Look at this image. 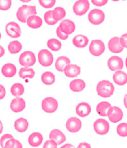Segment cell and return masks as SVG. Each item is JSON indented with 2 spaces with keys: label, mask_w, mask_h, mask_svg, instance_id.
I'll return each mask as SVG.
<instances>
[{
  "label": "cell",
  "mask_w": 127,
  "mask_h": 148,
  "mask_svg": "<svg viewBox=\"0 0 127 148\" xmlns=\"http://www.w3.org/2000/svg\"><path fill=\"white\" fill-rule=\"evenodd\" d=\"M97 93L102 98L111 97L115 92V86L109 80H101L97 85Z\"/></svg>",
  "instance_id": "obj_1"
},
{
  "label": "cell",
  "mask_w": 127,
  "mask_h": 148,
  "mask_svg": "<svg viewBox=\"0 0 127 148\" xmlns=\"http://www.w3.org/2000/svg\"><path fill=\"white\" fill-rule=\"evenodd\" d=\"M37 14V9L35 6L31 5H23L18 9L16 12V17L18 20L21 23H26L27 19L30 16Z\"/></svg>",
  "instance_id": "obj_2"
},
{
  "label": "cell",
  "mask_w": 127,
  "mask_h": 148,
  "mask_svg": "<svg viewBox=\"0 0 127 148\" xmlns=\"http://www.w3.org/2000/svg\"><path fill=\"white\" fill-rule=\"evenodd\" d=\"M41 106L46 113H54L58 109V101L53 97H47L42 100Z\"/></svg>",
  "instance_id": "obj_3"
},
{
  "label": "cell",
  "mask_w": 127,
  "mask_h": 148,
  "mask_svg": "<svg viewBox=\"0 0 127 148\" xmlns=\"http://www.w3.org/2000/svg\"><path fill=\"white\" fill-rule=\"evenodd\" d=\"M94 132L100 136H104L109 131V123L103 119H98L94 122L93 124Z\"/></svg>",
  "instance_id": "obj_4"
},
{
  "label": "cell",
  "mask_w": 127,
  "mask_h": 148,
  "mask_svg": "<svg viewBox=\"0 0 127 148\" xmlns=\"http://www.w3.org/2000/svg\"><path fill=\"white\" fill-rule=\"evenodd\" d=\"M106 46L102 40H94L89 45V52L94 57H99L105 52Z\"/></svg>",
  "instance_id": "obj_5"
},
{
  "label": "cell",
  "mask_w": 127,
  "mask_h": 148,
  "mask_svg": "<svg viewBox=\"0 0 127 148\" xmlns=\"http://www.w3.org/2000/svg\"><path fill=\"white\" fill-rule=\"evenodd\" d=\"M105 18H106V16H105L104 12L100 9H92L88 15L89 21L91 24L95 25L103 23L105 20Z\"/></svg>",
  "instance_id": "obj_6"
},
{
  "label": "cell",
  "mask_w": 127,
  "mask_h": 148,
  "mask_svg": "<svg viewBox=\"0 0 127 148\" xmlns=\"http://www.w3.org/2000/svg\"><path fill=\"white\" fill-rule=\"evenodd\" d=\"M38 60L40 65L44 67L51 66L54 61V57L51 52L47 49H42L38 53Z\"/></svg>",
  "instance_id": "obj_7"
},
{
  "label": "cell",
  "mask_w": 127,
  "mask_h": 148,
  "mask_svg": "<svg viewBox=\"0 0 127 148\" xmlns=\"http://www.w3.org/2000/svg\"><path fill=\"white\" fill-rule=\"evenodd\" d=\"M106 116H108L109 119L111 123H117L120 122L123 119L124 117V112L118 106H110L109 110H107Z\"/></svg>",
  "instance_id": "obj_8"
},
{
  "label": "cell",
  "mask_w": 127,
  "mask_h": 148,
  "mask_svg": "<svg viewBox=\"0 0 127 148\" xmlns=\"http://www.w3.org/2000/svg\"><path fill=\"white\" fill-rule=\"evenodd\" d=\"M19 63L24 67H31L36 63V57L32 51H24L19 57Z\"/></svg>",
  "instance_id": "obj_9"
},
{
  "label": "cell",
  "mask_w": 127,
  "mask_h": 148,
  "mask_svg": "<svg viewBox=\"0 0 127 148\" xmlns=\"http://www.w3.org/2000/svg\"><path fill=\"white\" fill-rule=\"evenodd\" d=\"M90 8L89 0H77L74 4L73 11L77 16H81L86 14Z\"/></svg>",
  "instance_id": "obj_10"
},
{
  "label": "cell",
  "mask_w": 127,
  "mask_h": 148,
  "mask_svg": "<svg viewBox=\"0 0 127 148\" xmlns=\"http://www.w3.org/2000/svg\"><path fill=\"white\" fill-rule=\"evenodd\" d=\"M66 127L68 132L75 133L79 132L82 128V121L78 118L71 117L67 120L66 123Z\"/></svg>",
  "instance_id": "obj_11"
},
{
  "label": "cell",
  "mask_w": 127,
  "mask_h": 148,
  "mask_svg": "<svg viewBox=\"0 0 127 148\" xmlns=\"http://www.w3.org/2000/svg\"><path fill=\"white\" fill-rule=\"evenodd\" d=\"M6 34L11 38H19L22 34L20 26L15 22H10L6 25Z\"/></svg>",
  "instance_id": "obj_12"
},
{
  "label": "cell",
  "mask_w": 127,
  "mask_h": 148,
  "mask_svg": "<svg viewBox=\"0 0 127 148\" xmlns=\"http://www.w3.org/2000/svg\"><path fill=\"white\" fill-rule=\"evenodd\" d=\"M11 111L15 112V113H19L21 112L25 108V101L23 98L16 97L11 101V104H10Z\"/></svg>",
  "instance_id": "obj_13"
},
{
  "label": "cell",
  "mask_w": 127,
  "mask_h": 148,
  "mask_svg": "<svg viewBox=\"0 0 127 148\" xmlns=\"http://www.w3.org/2000/svg\"><path fill=\"white\" fill-rule=\"evenodd\" d=\"M108 67L111 71H117L124 68V61L118 56H112L108 60Z\"/></svg>",
  "instance_id": "obj_14"
},
{
  "label": "cell",
  "mask_w": 127,
  "mask_h": 148,
  "mask_svg": "<svg viewBox=\"0 0 127 148\" xmlns=\"http://www.w3.org/2000/svg\"><path fill=\"white\" fill-rule=\"evenodd\" d=\"M59 29L65 33L66 34H71L75 32V24L73 21L70 20V19H64L61 22L59 25Z\"/></svg>",
  "instance_id": "obj_15"
},
{
  "label": "cell",
  "mask_w": 127,
  "mask_h": 148,
  "mask_svg": "<svg viewBox=\"0 0 127 148\" xmlns=\"http://www.w3.org/2000/svg\"><path fill=\"white\" fill-rule=\"evenodd\" d=\"M91 112V107L90 104L86 102H81L76 106V113L81 118L89 116Z\"/></svg>",
  "instance_id": "obj_16"
},
{
  "label": "cell",
  "mask_w": 127,
  "mask_h": 148,
  "mask_svg": "<svg viewBox=\"0 0 127 148\" xmlns=\"http://www.w3.org/2000/svg\"><path fill=\"white\" fill-rule=\"evenodd\" d=\"M65 75L66 77H70V78H73V77H77L81 72L80 67L77 65L74 64H68L63 69Z\"/></svg>",
  "instance_id": "obj_17"
},
{
  "label": "cell",
  "mask_w": 127,
  "mask_h": 148,
  "mask_svg": "<svg viewBox=\"0 0 127 148\" xmlns=\"http://www.w3.org/2000/svg\"><path fill=\"white\" fill-rule=\"evenodd\" d=\"M49 138L55 141L57 145H62L66 140V138L64 133L58 129H54L51 131L49 133Z\"/></svg>",
  "instance_id": "obj_18"
},
{
  "label": "cell",
  "mask_w": 127,
  "mask_h": 148,
  "mask_svg": "<svg viewBox=\"0 0 127 148\" xmlns=\"http://www.w3.org/2000/svg\"><path fill=\"white\" fill-rule=\"evenodd\" d=\"M108 47L109 51L111 53H115V54H118L123 51V46L120 45V40L119 37H112L111 40H109L108 44Z\"/></svg>",
  "instance_id": "obj_19"
},
{
  "label": "cell",
  "mask_w": 127,
  "mask_h": 148,
  "mask_svg": "<svg viewBox=\"0 0 127 148\" xmlns=\"http://www.w3.org/2000/svg\"><path fill=\"white\" fill-rule=\"evenodd\" d=\"M16 67L13 63H5L2 68V74L5 77H13L16 75Z\"/></svg>",
  "instance_id": "obj_20"
},
{
  "label": "cell",
  "mask_w": 127,
  "mask_h": 148,
  "mask_svg": "<svg viewBox=\"0 0 127 148\" xmlns=\"http://www.w3.org/2000/svg\"><path fill=\"white\" fill-rule=\"evenodd\" d=\"M43 141V136L38 132H35L31 133L28 137V143L29 145L33 147H37L40 146Z\"/></svg>",
  "instance_id": "obj_21"
},
{
  "label": "cell",
  "mask_w": 127,
  "mask_h": 148,
  "mask_svg": "<svg viewBox=\"0 0 127 148\" xmlns=\"http://www.w3.org/2000/svg\"><path fill=\"white\" fill-rule=\"evenodd\" d=\"M85 83L81 79H75L70 82L69 87L71 90L74 92H80L85 89Z\"/></svg>",
  "instance_id": "obj_22"
},
{
  "label": "cell",
  "mask_w": 127,
  "mask_h": 148,
  "mask_svg": "<svg viewBox=\"0 0 127 148\" xmlns=\"http://www.w3.org/2000/svg\"><path fill=\"white\" fill-rule=\"evenodd\" d=\"M72 42L75 47L82 49L85 48L89 44V38L85 35L79 34L74 37Z\"/></svg>",
  "instance_id": "obj_23"
},
{
  "label": "cell",
  "mask_w": 127,
  "mask_h": 148,
  "mask_svg": "<svg viewBox=\"0 0 127 148\" xmlns=\"http://www.w3.org/2000/svg\"><path fill=\"white\" fill-rule=\"evenodd\" d=\"M28 121L25 118H19L14 122V129L19 132H24L28 128Z\"/></svg>",
  "instance_id": "obj_24"
},
{
  "label": "cell",
  "mask_w": 127,
  "mask_h": 148,
  "mask_svg": "<svg viewBox=\"0 0 127 148\" xmlns=\"http://www.w3.org/2000/svg\"><path fill=\"white\" fill-rule=\"evenodd\" d=\"M114 82L119 86H124L127 82V75L126 72L118 70L113 75Z\"/></svg>",
  "instance_id": "obj_25"
},
{
  "label": "cell",
  "mask_w": 127,
  "mask_h": 148,
  "mask_svg": "<svg viewBox=\"0 0 127 148\" xmlns=\"http://www.w3.org/2000/svg\"><path fill=\"white\" fill-rule=\"evenodd\" d=\"M26 23L29 28L36 29V28H39L42 26V19H41L40 16H37V15H33L27 19Z\"/></svg>",
  "instance_id": "obj_26"
},
{
  "label": "cell",
  "mask_w": 127,
  "mask_h": 148,
  "mask_svg": "<svg viewBox=\"0 0 127 148\" xmlns=\"http://www.w3.org/2000/svg\"><path fill=\"white\" fill-rule=\"evenodd\" d=\"M70 63H71V60H70L69 58L66 57V56H60L56 60L55 68L58 71L62 72V71H63L65 67Z\"/></svg>",
  "instance_id": "obj_27"
},
{
  "label": "cell",
  "mask_w": 127,
  "mask_h": 148,
  "mask_svg": "<svg viewBox=\"0 0 127 148\" xmlns=\"http://www.w3.org/2000/svg\"><path fill=\"white\" fill-rule=\"evenodd\" d=\"M41 80L45 85H52L55 82L56 78L54 74L51 71H45L41 75Z\"/></svg>",
  "instance_id": "obj_28"
},
{
  "label": "cell",
  "mask_w": 127,
  "mask_h": 148,
  "mask_svg": "<svg viewBox=\"0 0 127 148\" xmlns=\"http://www.w3.org/2000/svg\"><path fill=\"white\" fill-rule=\"evenodd\" d=\"M110 106H111V103L109 102L102 101V102H100V103L98 104L97 108H96V111L100 116L106 117V114H107V110H109Z\"/></svg>",
  "instance_id": "obj_29"
},
{
  "label": "cell",
  "mask_w": 127,
  "mask_h": 148,
  "mask_svg": "<svg viewBox=\"0 0 127 148\" xmlns=\"http://www.w3.org/2000/svg\"><path fill=\"white\" fill-rule=\"evenodd\" d=\"M19 77L23 79L26 78H33L35 75L34 70L32 69L31 68L29 67H24L21 68L19 71Z\"/></svg>",
  "instance_id": "obj_30"
},
{
  "label": "cell",
  "mask_w": 127,
  "mask_h": 148,
  "mask_svg": "<svg viewBox=\"0 0 127 148\" xmlns=\"http://www.w3.org/2000/svg\"><path fill=\"white\" fill-rule=\"evenodd\" d=\"M23 49V45L20 43V42L17 40H14L11 41L8 45V49L9 52L11 54H18Z\"/></svg>",
  "instance_id": "obj_31"
},
{
  "label": "cell",
  "mask_w": 127,
  "mask_h": 148,
  "mask_svg": "<svg viewBox=\"0 0 127 148\" xmlns=\"http://www.w3.org/2000/svg\"><path fill=\"white\" fill-rule=\"evenodd\" d=\"M53 17L57 21H61L63 19L66 15V12L63 8L62 7H56L52 11Z\"/></svg>",
  "instance_id": "obj_32"
},
{
  "label": "cell",
  "mask_w": 127,
  "mask_h": 148,
  "mask_svg": "<svg viewBox=\"0 0 127 148\" xmlns=\"http://www.w3.org/2000/svg\"><path fill=\"white\" fill-rule=\"evenodd\" d=\"M24 86L20 83H16L11 86V92L12 95L15 96V97H19V96L23 95L24 93Z\"/></svg>",
  "instance_id": "obj_33"
},
{
  "label": "cell",
  "mask_w": 127,
  "mask_h": 148,
  "mask_svg": "<svg viewBox=\"0 0 127 148\" xmlns=\"http://www.w3.org/2000/svg\"><path fill=\"white\" fill-rule=\"evenodd\" d=\"M47 45L51 50L55 51V52L59 51L62 48V43L60 42V41L55 38H51L48 40Z\"/></svg>",
  "instance_id": "obj_34"
},
{
  "label": "cell",
  "mask_w": 127,
  "mask_h": 148,
  "mask_svg": "<svg viewBox=\"0 0 127 148\" xmlns=\"http://www.w3.org/2000/svg\"><path fill=\"white\" fill-rule=\"evenodd\" d=\"M44 19H45V22L47 23L49 25H54L57 24V21L55 20L53 17L52 14V11L50 10V11H48L45 13L44 14Z\"/></svg>",
  "instance_id": "obj_35"
},
{
  "label": "cell",
  "mask_w": 127,
  "mask_h": 148,
  "mask_svg": "<svg viewBox=\"0 0 127 148\" xmlns=\"http://www.w3.org/2000/svg\"><path fill=\"white\" fill-rule=\"evenodd\" d=\"M5 148H14V147H17V148H22L23 147V145L21 143L19 142L17 140L13 138H10L8 140L5 144Z\"/></svg>",
  "instance_id": "obj_36"
},
{
  "label": "cell",
  "mask_w": 127,
  "mask_h": 148,
  "mask_svg": "<svg viewBox=\"0 0 127 148\" xmlns=\"http://www.w3.org/2000/svg\"><path fill=\"white\" fill-rule=\"evenodd\" d=\"M117 133L121 137L127 136V124L126 122L121 123L117 127Z\"/></svg>",
  "instance_id": "obj_37"
},
{
  "label": "cell",
  "mask_w": 127,
  "mask_h": 148,
  "mask_svg": "<svg viewBox=\"0 0 127 148\" xmlns=\"http://www.w3.org/2000/svg\"><path fill=\"white\" fill-rule=\"evenodd\" d=\"M39 3L42 8L49 9L56 4V0H38Z\"/></svg>",
  "instance_id": "obj_38"
},
{
  "label": "cell",
  "mask_w": 127,
  "mask_h": 148,
  "mask_svg": "<svg viewBox=\"0 0 127 148\" xmlns=\"http://www.w3.org/2000/svg\"><path fill=\"white\" fill-rule=\"evenodd\" d=\"M11 7V0H0V11H8Z\"/></svg>",
  "instance_id": "obj_39"
},
{
  "label": "cell",
  "mask_w": 127,
  "mask_h": 148,
  "mask_svg": "<svg viewBox=\"0 0 127 148\" xmlns=\"http://www.w3.org/2000/svg\"><path fill=\"white\" fill-rule=\"evenodd\" d=\"M57 144L54 140L51 139L47 141L44 144L43 148H57Z\"/></svg>",
  "instance_id": "obj_40"
},
{
  "label": "cell",
  "mask_w": 127,
  "mask_h": 148,
  "mask_svg": "<svg viewBox=\"0 0 127 148\" xmlns=\"http://www.w3.org/2000/svg\"><path fill=\"white\" fill-rule=\"evenodd\" d=\"M10 138H13V136L11 134H5L4 135L2 138H1V139H0V145L2 147H5V144L6 141L8 140H9Z\"/></svg>",
  "instance_id": "obj_41"
},
{
  "label": "cell",
  "mask_w": 127,
  "mask_h": 148,
  "mask_svg": "<svg viewBox=\"0 0 127 148\" xmlns=\"http://www.w3.org/2000/svg\"><path fill=\"white\" fill-rule=\"evenodd\" d=\"M56 33H57V37H59V39H61L62 40H67V38L68 37V34H66L65 33H63L60 29H59V26L57 27V30H56Z\"/></svg>",
  "instance_id": "obj_42"
},
{
  "label": "cell",
  "mask_w": 127,
  "mask_h": 148,
  "mask_svg": "<svg viewBox=\"0 0 127 148\" xmlns=\"http://www.w3.org/2000/svg\"><path fill=\"white\" fill-rule=\"evenodd\" d=\"M91 2L94 5L102 7V6L106 5L108 2V0H91Z\"/></svg>",
  "instance_id": "obj_43"
},
{
  "label": "cell",
  "mask_w": 127,
  "mask_h": 148,
  "mask_svg": "<svg viewBox=\"0 0 127 148\" xmlns=\"http://www.w3.org/2000/svg\"><path fill=\"white\" fill-rule=\"evenodd\" d=\"M120 40V45L123 46V48H127V34H124L121 36L120 38H119Z\"/></svg>",
  "instance_id": "obj_44"
},
{
  "label": "cell",
  "mask_w": 127,
  "mask_h": 148,
  "mask_svg": "<svg viewBox=\"0 0 127 148\" xmlns=\"http://www.w3.org/2000/svg\"><path fill=\"white\" fill-rule=\"evenodd\" d=\"M6 95V90L5 88L4 87V86L0 84V100L3 99Z\"/></svg>",
  "instance_id": "obj_45"
},
{
  "label": "cell",
  "mask_w": 127,
  "mask_h": 148,
  "mask_svg": "<svg viewBox=\"0 0 127 148\" xmlns=\"http://www.w3.org/2000/svg\"><path fill=\"white\" fill-rule=\"evenodd\" d=\"M78 148H91V145H89V144H88V143H85V142H82L80 143V145H78V147H77Z\"/></svg>",
  "instance_id": "obj_46"
},
{
  "label": "cell",
  "mask_w": 127,
  "mask_h": 148,
  "mask_svg": "<svg viewBox=\"0 0 127 148\" xmlns=\"http://www.w3.org/2000/svg\"><path fill=\"white\" fill-rule=\"evenodd\" d=\"M5 54V49L2 47V45H0V58H2Z\"/></svg>",
  "instance_id": "obj_47"
},
{
  "label": "cell",
  "mask_w": 127,
  "mask_h": 148,
  "mask_svg": "<svg viewBox=\"0 0 127 148\" xmlns=\"http://www.w3.org/2000/svg\"><path fill=\"white\" fill-rule=\"evenodd\" d=\"M62 148H72L74 147V145H71V144H66V145H64L63 147H61Z\"/></svg>",
  "instance_id": "obj_48"
},
{
  "label": "cell",
  "mask_w": 127,
  "mask_h": 148,
  "mask_svg": "<svg viewBox=\"0 0 127 148\" xmlns=\"http://www.w3.org/2000/svg\"><path fill=\"white\" fill-rule=\"evenodd\" d=\"M3 124H2V122L1 121V120H0V135L2 134V132H3Z\"/></svg>",
  "instance_id": "obj_49"
},
{
  "label": "cell",
  "mask_w": 127,
  "mask_h": 148,
  "mask_svg": "<svg viewBox=\"0 0 127 148\" xmlns=\"http://www.w3.org/2000/svg\"><path fill=\"white\" fill-rule=\"evenodd\" d=\"M20 2H24V3H28V2H30L31 0H19Z\"/></svg>",
  "instance_id": "obj_50"
},
{
  "label": "cell",
  "mask_w": 127,
  "mask_h": 148,
  "mask_svg": "<svg viewBox=\"0 0 127 148\" xmlns=\"http://www.w3.org/2000/svg\"><path fill=\"white\" fill-rule=\"evenodd\" d=\"M126 95H125V98H124V105L126 107Z\"/></svg>",
  "instance_id": "obj_51"
},
{
  "label": "cell",
  "mask_w": 127,
  "mask_h": 148,
  "mask_svg": "<svg viewBox=\"0 0 127 148\" xmlns=\"http://www.w3.org/2000/svg\"><path fill=\"white\" fill-rule=\"evenodd\" d=\"M112 1H113V2H118L119 0H112Z\"/></svg>",
  "instance_id": "obj_52"
},
{
  "label": "cell",
  "mask_w": 127,
  "mask_h": 148,
  "mask_svg": "<svg viewBox=\"0 0 127 148\" xmlns=\"http://www.w3.org/2000/svg\"><path fill=\"white\" fill-rule=\"evenodd\" d=\"M1 38H2V35H1V33H0V40H1Z\"/></svg>",
  "instance_id": "obj_53"
}]
</instances>
